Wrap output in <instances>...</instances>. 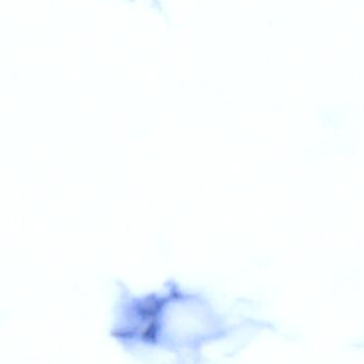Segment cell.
Wrapping results in <instances>:
<instances>
[{
    "label": "cell",
    "instance_id": "1",
    "mask_svg": "<svg viewBox=\"0 0 364 364\" xmlns=\"http://www.w3.org/2000/svg\"><path fill=\"white\" fill-rule=\"evenodd\" d=\"M241 327L220 314L207 296L182 288L175 280L146 294H136L117 282L111 336L124 348L198 357Z\"/></svg>",
    "mask_w": 364,
    "mask_h": 364
}]
</instances>
